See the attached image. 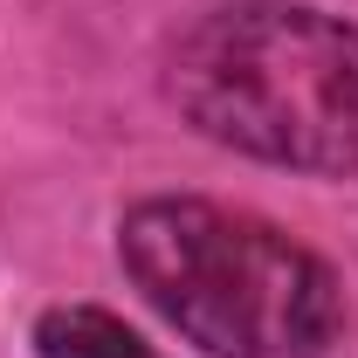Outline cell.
Instances as JSON below:
<instances>
[{"instance_id": "1", "label": "cell", "mask_w": 358, "mask_h": 358, "mask_svg": "<svg viewBox=\"0 0 358 358\" xmlns=\"http://www.w3.org/2000/svg\"><path fill=\"white\" fill-rule=\"evenodd\" d=\"M131 289L207 358H331L345 338L338 268L268 214L207 193H145L117 214Z\"/></svg>"}, {"instance_id": "2", "label": "cell", "mask_w": 358, "mask_h": 358, "mask_svg": "<svg viewBox=\"0 0 358 358\" xmlns=\"http://www.w3.org/2000/svg\"><path fill=\"white\" fill-rule=\"evenodd\" d=\"M173 110L221 152L303 179L358 173V21L310 0H221L166 55Z\"/></svg>"}, {"instance_id": "3", "label": "cell", "mask_w": 358, "mask_h": 358, "mask_svg": "<svg viewBox=\"0 0 358 358\" xmlns=\"http://www.w3.org/2000/svg\"><path fill=\"white\" fill-rule=\"evenodd\" d=\"M35 358H166L145 331H131L103 303H48L28 331Z\"/></svg>"}]
</instances>
